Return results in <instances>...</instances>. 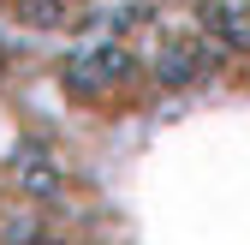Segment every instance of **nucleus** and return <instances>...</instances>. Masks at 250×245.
Here are the masks:
<instances>
[{"instance_id":"f257e3e1","label":"nucleus","mask_w":250,"mask_h":245,"mask_svg":"<svg viewBox=\"0 0 250 245\" xmlns=\"http://www.w3.org/2000/svg\"><path fill=\"white\" fill-rule=\"evenodd\" d=\"M131 54H125L119 42H89V48H78L72 60H66V72H60V78H66V90H72V96H113V90L119 84H131Z\"/></svg>"},{"instance_id":"f03ea898","label":"nucleus","mask_w":250,"mask_h":245,"mask_svg":"<svg viewBox=\"0 0 250 245\" xmlns=\"http://www.w3.org/2000/svg\"><path fill=\"white\" fill-rule=\"evenodd\" d=\"M197 30L221 60H250V0H203Z\"/></svg>"},{"instance_id":"7ed1b4c3","label":"nucleus","mask_w":250,"mask_h":245,"mask_svg":"<svg viewBox=\"0 0 250 245\" xmlns=\"http://www.w3.org/2000/svg\"><path fill=\"white\" fill-rule=\"evenodd\" d=\"M214 66H221V54L208 48V36L197 30V36H179V42H167L161 54H155V78H161L167 90H185V84H203Z\"/></svg>"},{"instance_id":"20e7f679","label":"nucleus","mask_w":250,"mask_h":245,"mask_svg":"<svg viewBox=\"0 0 250 245\" xmlns=\"http://www.w3.org/2000/svg\"><path fill=\"white\" fill-rule=\"evenodd\" d=\"M18 186H24V192H36V197H48V192L60 186V168H54V156H36V149H30V156L18 162Z\"/></svg>"}]
</instances>
